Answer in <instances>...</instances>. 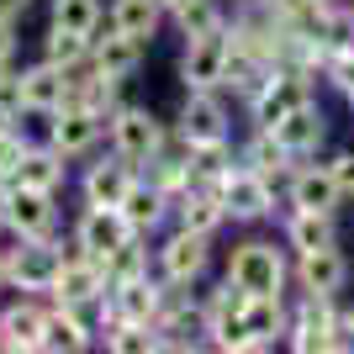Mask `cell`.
Masks as SVG:
<instances>
[{
	"instance_id": "5b68a950",
	"label": "cell",
	"mask_w": 354,
	"mask_h": 354,
	"mask_svg": "<svg viewBox=\"0 0 354 354\" xmlns=\"http://www.w3.org/2000/svg\"><path fill=\"white\" fill-rule=\"evenodd\" d=\"M106 259L101 254H80V259H69V265H59V281H53V296H59L64 307H85V301H95V296L106 291Z\"/></svg>"
},
{
	"instance_id": "b9f144b4",
	"label": "cell",
	"mask_w": 354,
	"mask_h": 354,
	"mask_svg": "<svg viewBox=\"0 0 354 354\" xmlns=\"http://www.w3.org/2000/svg\"><path fill=\"white\" fill-rule=\"evenodd\" d=\"M21 11H27V0H0V16H6V21H16Z\"/></svg>"
},
{
	"instance_id": "52a82bcc",
	"label": "cell",
	"mask_w": 354,
	"mask_h": 354,
	"mask_svg": "<svg viewBox=\"0 0 354 354\" xmlns=\"http://www.w3.org/2000/svg\"><path fill=\"white\" fill-rule=\"evenodd\" d=\"M59 254H53V243H43V238H27V249H16V259H6V275H11L21 291H53V281H59Z\"/></svg>"
},
{
	"instance_id": "d6a6232c",
	"label": "cell",
	"mask_w": 354,
	"mask_h": 354,
	"mask_svg": "<svg viewBox=\"0 0 354 354\" xmlns=\"http://www.w3.org/2000/svg\"><path fill=\"white\" fill-rule=\"evenodd\" d=\"M191 175L196 180H222L227 175V143L212 138V143H191Z\"/></svg>"
},
{
	"instance_id": "7a4b0ae2",
	"label": "cell",
	"mask_w": 354,
	"mask_h": 354,
	"mask_svg": "<svg viewBox=\"0 0 354 354\" xmlns=\"http://www.w3.org/2000/svg\"><path fill=\"white\" fill-rule=\"evenodd\" d=\"M53 191H32V185H6V201H0V217L11 222L16 238H43L53 227Z\"/></svg>"
},
{
	"instance_id": "ffe728a7",
	"label": "cell",
	"mask_w": 354,
	"mask_h": 354,
	"mask_svg": "<svg viewBox=\"0 0 354 354\" xmlns=\"http://www.w3.org/2000/svg\"><path fill=\"white\" fill-rule=\"evenodd\" d=\"M43 323H48V312L11 307L0 317V349H43Z\"/></svg>"
},
{
	"instance_id": "8d00e7d4",
	"label": "cell",
	"mask_w": 354,
	"mask_h": 354,
	"mask_svg": "<svg viewBox=\"0 0 354 354\" xmlns=\"http://www.w3.org/2000/svg\"><path fill=\"white\" fill-rule=\"evenodd\" d=\"M323 69H328V80H333L339 90H354V48H349V43H339L333 53H328Z\"/></svg>"
},
{
	"instance_id": "3957f363",
	"label": "cell",
	"mask_w": 354,
	"mask_h": 354,
	"mask_svg": "<svg viewBox=\"0 0 354 354\" xmlns=\"http://www.w3.org/2000/svg\"><path fill=\"white\" fill-rule=\"evenodd\" d=\"M296 106H312V85H307V69H286V74H270V85L254 95V117L259 127H275L286 111Z\"/></svg>"
},
{
	"instance_id": "7c38bea8",
	"label": "cell",
	"mask_w": 354,
	"mask_h": 354,
	"mask_svg": "<svg viewBox=\"0 0 354 354\" xmlns=\"http://www.w3.org/2000/svg\"><path fill=\"white\" fill-rule=\"evenodd\" d=\"M344 281H349V265H344V254L333 243L301 254V286H307V296H333Z\"/></svg>"
},
{
	"instance_id": "8fae6325",
	"label": "cell",
	"mask_w": 354,
	"mask_h": 354,
	"mask_svg": "<svg viewBox=\"0 0 354 354\" xmlns=\"http://www.w3.org/2000/svg\"><path fill=\"white\" fill-rule=\"evenodd\" d=\"M101 127L106 122L95 117V111H85L80 101H69V106H59V122H53V148H59V153H85Z\"/></svg>"
},
{
	"instance_id": "f6af8a7d",
	"label": "cell",
	"mask_w": 354,
	"mask_h": 354,
	"mask_svg": "<svg viewBox=\"0 0 354 354\" xmlns=\"http://www.w3.org/2000/svg\"><path fill=\"white\" fill-rule=\"evenodd\" d=\"M349 333H354V312H349Z\"/></svg>"
},
{
	"instance_id": "5bb4252c",
	"label": "cell",
	"mask_w": 354,
	"mask_h": 354,
	"mask_svg": "<svg viewBox=\"0 0 354 354\" xmlns=\"http://www.w3.org/2000/svg\"><path fill=\"white\" fill-rule=\"evenodd\" d=\"M333 296H312L307 307H301V323H296V349H333V333H339V323H333V307H328Z\"/></svg>"
},
{
	"instance_id": "83f0119b",
	"label": "cell",
	"mask_w": 354,
	"mask_h": 354,
	"mask_svg": "<svg viewBox=\"0 0 354 354\" xmlns=\"http://www.w3.org/2000/svg\"><path fill=\"white\" fill-rule=\"evenodd\" d=\"M159 207H164L159 185H138L133 180V191H127V201H122V217L133 222V227H153V222H159Z\"/></svg>"
},
{
	"instance_id": "6da1fadb",
	"label": "cell",
	"mask_w": 354,
	"mask_h": 354,
	"mask_svg": "<svg viewBox=\"0 0 354 354\" xmlns=\"http://www.w3.org/2000/svg\"><path fill=\"white\" fill-rule=\"evenodd\" d=\"M227 281L249 296H281L286 259L275 254V243H238L233 259H227Z\"/></svg>"
},
{
	"instance_id": "7bdbcfd3",
	"label": "cell",
	"mask_w": 354,
	"mask_h": 354,
	"mask_svg": "<svg viewBox=\"0 0 354 354\" xmlns=\"http://www.w3.org/2000/svg\"><path fill=\"white\" fill-rule=\"evenodd\" d=\"M159 6H169V11H180V6H185V0H159Z\"/></svg>"
},
{
	"instance_id": "ac0fdd59",
	"label": "cell",
	"mask_w": 354,
	"mask_h": 354,
	"mask_svg": "<svg viewBox=\"0 0 354 354\" xmlns=\"http://www.w3.org/2000/svg\"><path fill=\"white\" fill-rule=\"evenodd\" d=\"M201 265H207V233L180 227V233L164 243V270H169L175 281H191V275H201Z\"/></svg>"
},
{
	"instance_id": "ee69618b",
	"label": "cell",
	"mask_w": 354,
	"mask_h": 354,
	"mask_svg": "<svg viewBox=\"0 0 354 354\" xmlns=\"http://www.w3.org/2000/svg\"><path fill=\"white\" fill-rule=\"evenodd\" d=\"M270 6H296V0H270Z\"/></svg>"
},
{
	"instance_id": "4316f807",
	"label": "cell",
	"mask_w": 354,
	"mask_h": 354,
	"mask_svg": "<svg viewBox=\"0 0 354 354\" xmlns=\"http://www.w3.org/2000/svg\"><path fill=\"white\" fill-rule=\"evenodd\" d=\"M43 349H85V328H80L74 307L48 312V323H43Z\"/></svg>"
},
{
	"instance_id": "8992f818",
	"label": "cell",
	"mask_w": 354,
	"mask_h": 354,
	"mask_svg": "<svg viewBox=\"0 0 354 354\" xmlns=\"http://www.w3.org/2000/svg\"><path fill=\"white\" fill-rule=\"evenodd\" d=\"M217 196H222V207L233 212V217H243V222L270 212V180L259 175V169H227V175L217 180Z\"/></svg>"
},
{
	"instance_id": "4dcf8cb0",
	"label": "cell",
	"mask_w": 354,
	"mask_h": 354,
	"mask_svg": "<svg viewBox=\"0 0 354 354\" xmlns=\"http://www.w3.org/2000/svg\"><path fill=\"white\" fill-rule=\"evenodd\" d=\"M85 32H69L53 21V32H48V64H59V69H74V64L85 59Z\"/></svg>"
},
{
	"instance_id": "484cf974",
	"label": "cell",
	"mask_w": 354,
	"mask_h": 354,
	"mask_svg": "<svg viewBox=\"0 0 354 354\" xmlns=\"http://www.w3.org/2000/svg\"><path fill=\"white\" fill-rule=\"evenodd\" d=\"M333 212H296L291 217V243L296 254H312V249H328L333 243Z\"/></svg>"
},
{
	"instance_id": "44dd1931",
	"label": "cell",
	"mask_w": 354,
	"mask_h": 354,
	"mask_svg": "<svg viewBox=\"0 0 354 354\" xmlns=\"http://www.w3.org/2000/svg\"><path fill=\"white\" fill-rule=\"evenodd\" d=\"M138 59H143V37H127V32H117V27L95 48V69L111 74V80H127V74L138 69Z\"/></svg>"
},
{
	"instance_id": "603a6c76",
	"label": "cell",
	"mask_w": 354,
	"mask_h": 354,
	"mask_svg": "<svg viewBox=\"0 0 354 354\" xmlns=\"http://www.w3.org/2000/svg\"><path fill=\"white\" fill-rule=\"evenodd\" d=\"M74 101L85 106V111H95L101 122H117L122 117V111H117V80L101 74V69H95V80H74Z\"/></svg>"
},
{
	"instance_id": "f1b7e54d",
	"label": "cell",
	"mask_w": 354,
	"mask_h": 354,
	"mask_svg": "<svg viewBox=\"0 0 354 354\" xmlns=\"http://www.w3.org/2000/svg\"><path fill=\"white\" fill-rule=\"evenodd\" d=\"M53 21L90 37V32L101 27V0H53Z\"/></svg>"
},
{
	"instance_id": "ba28073f",
	"label": "cell",
	"mask_w": 354,
	"mask_h": 354,
	"mask_svg": "<svg viewBox=\"0 0 354 354\" xmlns=\"http://www.w3.org/2000/svg\"><path fill=\"white\" fill-rule=\"evenodd\" d=\"M138 227L127 217H122V207H90L85 217H80V249L85 254H117L127 238H133Z\"/></svg>"
},
{
	"instance_id": "cb8c5ba5",
	"label": "cell",
	"mask_w": 354,
	"mask_h": 354,
	"mask_svg": "<svg viewBox=\"0 0 354 354\" xmlns=\"http://www.w3.org/2000/svg\"><path fill=\"white\" fill-rule=\"evenodd\" d=\"M64 180V164H59V153H21V164H16V175H11V185H32V191H53Z\"/></svg>"
},
{
	"instance_id": "7dc6e473",
	"label": "cell",
	"mask_w": 354,
	"mask_h": 354,
	"mask_svg": "<svg viewBox=\"0 0 354 354\" xmlns=\"http://www.w3.org/2000/svg\"><path fill=\"white\" fill-rule=\"evenodd\" d=\"M349 106H354V90H349Z\"/></svg>"
},
{
	"instance_id": "9a60e30c",
	"label": "cell",
	"mask_w": 354,
	"mask_h": 354,
	"mask_svg": "<svg viewBox=\"0 0 354 354\" xmlns=\"http://www.w3.org/2000/svg\"><path fill=\"white\" fill-rule=\"evenodd\" d=\"M270 133L281 138L291 153H312V148L323 143V111H317V106H296V111H286Z\"/></svg>"
},
{
	"instance_id": "c3c4849f",
	"label": "cell",
	"mask_w": 354,
	"mask_h": 354,
	"mask_svg": "<svg viewBox=\"0 0 354 354\" xmlns=\"http://www.w3.org/2000/svg\"><path fill=\"white\" fill-rule=\"evenodd\" d=\"M0 222H6V217H0Z\"/></svg>"
},
{
	"instance_id": "e0dca14e",
	"label": "cell",
	"mask_w": 354,
	"mask_h": 354,
	"mask_svg": "<svg viewBox=\"0 0 354 354\" xmlns=\"http://www.w3.org/2000/svg\"><path fill=\"white\" fill-rule=\"evenodd\" d=\"M227 133V111H222L212 95H191L185 101V117H180V138L185 143H212V138Z\"/></svg>"
},
{
	"instance_id": "d590c367",
	"label": "cell",
	"mask_w": 354,
	"mask_h": 354,
	"mask_svg": "<svg viewBox=\"0 0 354 354\" xmlns=\"http://www.w3.org/2000/svg\"><path fill=\"white\" fill-rule=\"evenodd\" d=\"M111 349H122V354H148V349H159V339H153V333H143V323H127V328H117V333H111Z\"/></svg>"
},
{
	"instance_id": "bcb514c9",
	"label": "cell",
	"mask_w": 354,
	"mask_h": 354,
	"mask_svg": "<svg viewBox=\"0 0 354 354\" xmlns=\"http://www.w3.org/2000/svg\"><path fill=\"white\" fill-rule=\"evenodd\" d=\"M0 275H6V259H0Z\"/></svg>"
},
{
	"instance_id": "30bf717a",
	"label": "cell",
	"mask_w": 354,
	"mask_h": 354,
	"mask_svg": "<svg viewBox=\"0 0 354 354\" xmlns=\"http://www.w3.org/2000/svg\"><path fill=\"white\" fill-rule=\"evenodd\" d=\"M21 95H27L32 111H59V106L74 101V80H69V69H59V64H43V69L21 74Z\"/></svg>"
},
{
	"instance_id": "d4e9b609",
	"label": "cell",
	"mask_w": 354,
	"mask_h": 354,
	"mask_svg": "<svg viewBox=\"0 0 354 354\" xmlns=\"http://www.w3.org/2000/svg\"><path fill=\"white\" fill-rule=\"evenodd\" d=\"M159 0H117L111 6V27L127 32V37H148L153 32V21H159Z\"/></svg>"
},
{
	"instance_id": "277c9868",
	"label": "cell",
	"mask_w": 354,
	"mask_h": 354,
	"mask_svg": "<svg viewBox=\"0 0 354 354\" xmlns=\"http://www.w3.org/2000/svg\"><path fill=\"white\" fill-rule=\"evenodd\" d=\"M227 53H233V37L227 32H207V37H191V48H185V85L196 90H212L222 85V74H227Z\"/></svg>"
},
{
	"instance_id": "9c48e42d",
	"label": "cell",
	"mask_w": 354,
	"mask_h": 354,
	"mask_svg": "<svg viewBox=\"0 0 354 354\" xmlns=\"http://www.w3.org/2000/svg\"><path fill=\"white\" fill-rule=\"evenodd\" d=\"M111 133H117V153H122L127 164L153 159V153H159V143H164L159 122L148 117V111H122V117L111 122Z\"/></svg>"
},
{
	"instance_id": "4fadbf2b",
	"label": "cell",
	"mask_w": 354,
	"mask_h": 354,
	"mask_svg": "<svg viewBox=\"0 0 354 354\" xmlns=\"http://www.w3.org/2000/svg\"><path fill=\"white\" fill-rule=\"evenodd\" d=\"M111 301L122 307L127 323H143V328L164 317V291H159V286H148L143 275H138V281H122L117 291H111Z\"/></svg>"
},
{
	"instance_id": "74e56055",
	"label": "cell",
	"mask_w": 354,
	"mask_h": 354,
	"mask_svg": "<svg viewBox=\"0 0 354 354\" xmlns=\"http://www.w3.org/2000/svg\"><path fill=\"white\" fill-rule=\"evenodd\" d=\"M21 106H27V95H21V74H6V64H0V122H11Z\"/></svg>"
},
{
	"instance_id": "7402d4cb",
	"label": "cell",
	"mask_w": 354,
	"mask_h": 354,
	"mask_svg": "<svg viewBox=\"0 0 354 354\" xmlns=\"http://www.w3.org/2000/svg\"><path fill=\"white\" fill-rule=\"evenodd\" d=\"M286 312H281V296H243V328H249L254 349H265L275 333H281Z\"/></svg>"
},
{
	"instance_id": "f546056e",
	"label": "cell",
	"mask_w": 354,
	"mask_h": 354,
	"mask_svg": "<svg viewBox=\"0 0 354 354\" xmlns=\"http://www.w3.org/2000/svg\"><path fill=\"white\" fill-rule=\"evenodd\" d=\"M286 159H291V148H286L281 138L270 133V127L254 138V148H249V169H259V175L270 180V175H281V169H286Z\"/></svg>"
},
{
	"instance_id": "60d3db41",
	"label": "cell",
	"mask_w": 354,
	"mask_h": 354,
	"mask_svg": "<svg viewBox=\"0 0 354 354\" xmlns=\"http://www.w3.org/2000/svg\"><path fill=\"white\" fill-rule=\"evenodd\" d=\"M11 48H16V37H11V21H6V16H0V64L11 59Z\"/></svg>"
},
{
	"instance_id": "f35d334b",
	"label": "cell",
	"mask_w": 354,
	"mask_h": 354,
	"mask_svg": "<svg viewBox=\"0 0 354 354\" xmlns=\"http://www.w3.org/2000/svg\"><path fill=\"white\" fill-rule=\"evenodd\" d=\"M21 153H27V148H21V138H16L11 127L0 122V185H11V175H16V164H21Z\"/></svg>"
},
{
	"instance_id": "1f68e13d",
	"label": "cell",
	"mask_w": 354,
	"mask_h": 354,
	"mask_svg": "<svg viewBox=\"0 0 354 354\" xmlns=\"http://www.w3.org/2000/svg\"><path fill=\"white\" fill-rule=\"evenodd\" d=\"M175 21H180V32H185V37L222 32V16H217V6H212V0H185V6L175 11Z\"/></svg>"
},
{
	"instance_id": "2e32d148",
	"label": "cell",
	"mask_w": 354,
	"mask_h": 354,
	"mask_svg": "<svg viewBox=\"0 0 354 354\" xmlns=\"http://www.w3.org/2000/svg\"><path fill=\"white\" fill-rule=\"evenodd\" d=\"M339 180L328 175V164L323 169H301V175L291 180V201H296V212H333L339 207Z\"/></svg>"
},
{
	"instance_id": "836d02e7",
	"label": "cell",
	"mask_w": 354,
	"mask_h": 354,
	"mask_svg": "<svg viewBox=\"0 0 354 354\" xmlns=\"http://www.w3.org/2000/svg\"><path fill=\"white\" fill-rule=\"evenodd\" d=\"M222 196H185V207H180V222H185V227H196V233H212V227H217L222 222Z\"/></svg>"
},
{
	"instance_id": "ab89813d",
	"label": "cell",
	"mask_w": 354,
	"mask_h": 354,
	"mask_svg": "<svg viewBox=\"0 0 354 354\" xmlns=\"http://www.w3.org/2000/svg\"><path fill=\"white\" fill-rule=\"evenodd\" d=\"M328 175L339 180V191H344V196H354V153H339V159L328 164Z\"/></svg>"
},
{
	"instance_id": "e575fe53",
	"label": "cell",
	"mask_w": 354,
	"mask_h": 354,
	"mask_svg": "<svg viewBox=\"0 0 354 354\" xmlns=\"http://www.w3.org/2000/svg\"><path fill=\"white\" fill-rule=\"evenodd\" d=\"M106 275H111V286L138 281V275H143V249H138L133 238H127V243H122L117 254H106Z\"/></svg>"
},
{
	"instance_id": "d6986e66",
	"label": "cell",
	"mask_w": 354,
	"mask_h": 354,
	"mask_svg": "<svg viewBox=\"0 0 354 354\" xmlns=\"http://www.w3.org/2000/svg\"><path fill=\"white\" fill-rule=\"evenodd\" d=\"M127 191H133L127 159H117V164H95V169L85 175V196H90V207H122V201H127Z\"/></svg>"
}]
</instances>
